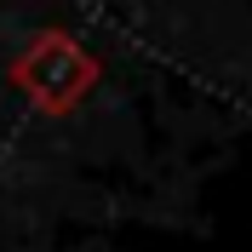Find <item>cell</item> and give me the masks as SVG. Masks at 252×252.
Instances as JSON below:
<instances>
[{"instance_id":"cell-1","label":"cell","mask_w":252,"mask_h":252,"mask_svg":"<svg viewBox=\"0 0 252 252\" xmlns=\"http://www.w3.org/2000/svg\"><path fill=\"white\" fill-rule=\"evenodd\" d=\"M97 63L86 58V52L75 46V40H63V34H46V40H34L29 58L17 63V80L29 86L46 109H69L86 86H92Z\"/></svg>"}]
</instances>
